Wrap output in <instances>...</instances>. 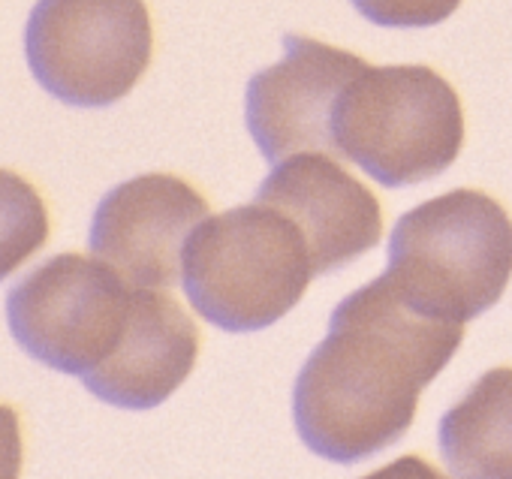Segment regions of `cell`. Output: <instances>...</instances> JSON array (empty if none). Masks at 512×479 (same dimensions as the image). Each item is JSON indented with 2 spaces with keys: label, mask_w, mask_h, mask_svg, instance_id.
<instances>
[{
  "label": "cell",
  "mask_w": 512,
  "mask_h": 479,
  "mask_svg": "<svg viewBox=\"0 0 512 479\" xmlns=\"http://www.w3.org/2000/svg\"><path fill=\"white\" fill-rule=\"evenodd\" d=\"M256 199L278 205L299 223L311 245L314 275H332L380 245L383 211L377 196L332 154L302 151L275 163Z\"/></svg>",
  "instance_id": "cell-9"
},
{
  "label": "cell",
  "mask_w": 512,
  "mask_h": 479,
  "mask_svg": "<svg viewBox=\"0 0 512 479\" xmlns=\"http://www.w3.org/2000/svg\"><path fill=\"white\" fill-rule=\"evenodd\" d=\"M440 455L452 476L512 479V368L485 371L452 404L437 428Z\"/></svg>",
  "instance_id": "cell-11"
},
{
  "label": "cell",
  "mask_w": 512,
  "mask_h": 479,
  "mask_svg": "<svg viewBox=\"0 0 512 479\" xmlns=\"http://www.w3.org/2000/svg\"><path fill=\"white\" fill-rule=\"evenodd\" d=\"M461 341L464 323L413 308L386 275L350 293L293 386L302 443L338 464L374 458L398 443L416 419L422 389Z\"/></svg>",
  "instance_id": "cell-1"
},
{
  "label": "cell",
  "mask_w": 512,
  "mask_h": 479,
  "mask_svg": "<svg viewBox=\"0 0 512 479\" xmlns=\"http://www.w3.org/2000/svg\"><path fill=\"white\" fill-rule=\"evenodd\" d=\"M49 238V211L34 184L0 169V281L22 269Z\"/></svg>",
  "instance_id": "cell-12"
},
{
  "label": "cell",
  "mask_w": 512,
  "mask_h": 479,
  "mask_svg": "<svg viewBox=\"0 0 512 479\" xmlns=\"http://www.w3.org/2000/svg\"><path fill=\"white\" fill-rule=\"evenodd\" d=\"M22 473V425L19 413L0 404V479H16Z\"/></svg>",
  "instance_id": "cell-14"
},
{
  "label": "cell",
  "mask_w": 512,
  "mask_h": 479,
  "mask_svg": "<svg viewBox=\"0 0 512 479\" xmlns=\"http://www.w3.org/2000/svg\"><path fill=\"white\" fill-rule=\"evenodd\" d=\"M154 28L145 0H40L25 31L34 79L61 103L103 109L145 76Z\"/></svg>",
  "instance_id": "cell-5"
},
{
  "label": "cell",
  "mask_w": 512,
  "mask_h": 479,
  "mask_svg": "<svg viewBox=\"0 0 512 479\" xmlns=\"http://www.w3.org/2000/svg\"><path fill=\"white\" fill-rule=\"evenodd\" d=\"M130 296L133 284L109 263L58 254L10 290L7 323L31 359L85 377L115 350L130 317Z\"/></svg>",
  "instance_id": "cell-6"
},
{
  "label": "cell",
  "mask_w": 512,
  "mask_h": 479,
  "mask_svg": "<svg viewBox=\"0 0 512 479\" xmlns=\"http://www.w3.org/2000/svg\"><path fill=\"white\" fill-rule=\"evenodd\" d=\"M368 61L329 43L287 34L284 58L247 82L244 124L269 163L302 151H335V106Z\"/></svg>",
  "instance_id": "cell-7"
},
{
  "label": "cell",
  "mask_w": 512,
  "mask_h": 479,
  "mask_svg": "<svg viewBox=\"0 0 512 479\" xmlns=\"http://www.w3.org/2000/svg\"><path fill=\"white\" fill-rule=\"evenodd\" d=\"M208 217V199L184 178L148 172L112 187L91 220V254L127 284L169 290L181 281L190 232Z\"/></svg>",
  "instance_id": "cell-8"
},
{
  "label": "cell",
  "mask_w": 512,
  "mask_h": 479,
  "mask_svg": "<svg viewBox=\"0 0 512 479\" xmlns=\"http://www.w3.org/2000/svg\"><path fill=\"white\" fill-rule=\"evenodd\" d=\"M314 257L299 223L253 199L205 217L187 238L181 284L193 311L223 332H260L305 296Z\"/></svg>",
  "instance_id": "cell-2"
},
{
  "label": "cell",
  "mask_w": 512,
  "mask_h": 479,
  "mask_svg": "<svg viewBox=\"0 0 512 479\" xmlns=\"http://www.w3.org/2000/svg\"><path fill=\"white\" fill-rule=\"evenodd\" d=\"M350 4L380 28H434L461 7V0H350Z\"/></svg>",
  "instance_id": "cell-13"
},
{
  "label": "cell",
  "mask_w": 512,
  "mask_h": 479,
  "mask_svg": "<svg viewBox=\"0 0 512 479\" xmlns=\"http://www.w3.org/2000/svg\"><path fill=\"white\" fill-rule=\"evenodd\" d=\"M386 260L389 284L413 308L470 323L509 287L512 217L482 190H449L395 223Z\"/></svg>",
  "instance_id": "cell-3"
},
{
  "label": "cell",
  "mask_w": 512,
  "mask_h": 479,
  "mask_svg": "<svg viewBox=\"0 0 512 479\" xmlns=\"http://www.w3.org/2000/svg\"><path fill=\"white\" fill-rule=\"evenodd\" d=\"M196 359L199 332L187 311L166 293L133 287L130 317L115 350L82 383L112 407L151 410L190 377Z\"/></svg>",
  "instance_id": "cell-10"
},
{
  "label": "cell",
  "mask_w": 512,
  "mask_h": 479,
  "mask_svg": "<svg viewBox=\"0 0 512 479\" xmlns=\"http://www.w3.org/2000/svg\"><path fill=\"white\" fill-rule=\"evenodd\" d=\"M335 151L383 187H410L446 172L464 145L455 88L425 64H365L335 106Z\"/></svg>",
  "instance_id": "cell-4"
}]
</instances>
